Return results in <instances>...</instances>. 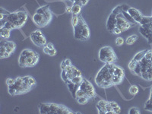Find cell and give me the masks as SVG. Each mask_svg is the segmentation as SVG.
Wrapping results in <instances>:
<instances>
[{"mask_svg": "<svg viewBox=\"0 0 152 114\" xmlns=\"http://www.w3.org/2000/svg\"><path fill=\"white\" fill-rule=\"evenodd\" d=\"M125 77L123 69L114 64L106 63L97 72L95 82L100 88H108L122 83Z\"/></svg>", "mask_w": 152, "mask_h": 114, "instance_id": "1", "label": "cell"}, {"mask_svg": "<svg viewBox=\"0 0 152 114\" xmlns=\"http://www.w3.org/2000/svg\"><path fill=\"white\" fill-rule=\"evenodd\" d=\"M4 9L1 8L0 12V28H9L10 30L18 29L22 28L28 20V14L25 12L19 11L9 13L7 11L3 12Z\"/></svg>", "mask_w": 152, "mask_h": 114, "instance_id": "2", "label": "cell"}, {"mask_svg": "<svg viewBox=\"0 0 152 114\" xmlns=\"http://www.w3.org/2000/svg\"><path fill=\"white\" fill-rule=\"evenodd\" d=\"M37 85V81L32 76L27 75L24 77H17L15 82L8 86L9 94L12 96L21 95L31 91Z\"/></svg>", "mask_w": 152, "mask_h": 114, "instance_id": "3", "label": "cell"}, {"mask_svg": "<svg viewBox=\"0 0 152 114\" xmlns=\"http://www.w3.org/2000/svg\"><path fill=\"white\" fill-rule=\"evenodd\" d=\"M40 56L36 51L31 49H24L19 56L18 65L21 68H31L36 66L39 62Z\"/></svg>", "mask_w": 152, "mask_h": 114, "instance_id": "4", "label": "cell"}, {"mask_svg": "<svg viewBox=\"0 0 152 114\" xmlns=\"http://www.w3.org/2000/svg\"><path fill=\"white\" fill-rule=\"evenodd\" d=\"M53 18V13L48 5L40 7L33 16V21L38 28H45Z\"/></svg>", "mask_w": 152, "mask_h": 114, "instance_id": "5", "label": "cell"}, {"mask_svg": "<svg viewBox=\"0 0 152 114\" xmlns=\"http://www.w3.org/2000/svg\"><path fill=\"white\" fill-rule=\"evenodd\" d=\"M133 74L140 76L146 81H152V62L144 56L143 59L138 62Z\"/></svg>", "mask_w": 152, "mask_h": 114, "instance_id": "6", "label": "cell"}, {"mask_svg": "<svg viewBox=\"0 0 152 114\" xmlns=\"http://www.w3.org/2000/svg\"><path fill=\"white\" fill-rule=\"evenodd\" d=\"M73 30L74 37L76 40L86 41L90 38L91 32L89 27L81 15H78V21L75 26L73 27Z\"/></svg>", "mask_w": 152, "mask_h": 114, "instance_id": "7", "label": "cell"}, {"mask_svg": "<svg viewBox=\"0 0 152 114\" xmlns=\"http://www.w3.org/2000/svg\"><path fill=\"white\" fill-rule=\"evenodd\" d=\"M40 113L43 114H72L74 112L70 110L68 107L61 104H53V103H46L41 104L39 106Z\"/></svg>", "mask_w": 152, "mask_h": 114, "instance_id": "8", "label": "cell"}, {"mask_svg": "<svg viewBox=\"0 0 152 114\" xmlns=\"http://www.w3.org/2000/svg\"><path fill=\"white\" fill-rule=\"evenodd\" d=\"M98 58L100 61L104 63H109V64H113L117 60V56L113 49L109 46L102 47L99 50Z\"/></svg>", "mask_w": 152, "mask_h": 114, "instance_id": "9", "label": "cell"}, {"mask_svg": "<svg viewBox=\"0 0 152 114\" xmlns=\"http://www.w3.org/2000/svg\"><path fill=\"white\" fill-rule=\"evenodd\" d=\"M16 49L15 43L12 41L5 40L2 41L0 44V58L5 59L10 56Z\"/></svg>", "mask_w": 152, "mask_h": 114, "instance_id": "10", "label": "cell"}, {"mask_svg": "<svg viewBox=\"0 0 152 114\" xmlns=\"http://www.w3.org/2000/svg\"><path fill=\"white\" fill-rule=\"evenodd\" d=\"M77 75H81V72L73 65L66 66L65 69H62L61 78L65 81V83H67L68 81H71L73 77Z\"/></svg>", "mask_w": 152, "mask_h": 114, "instance_id": "11", "label": "cell"}, {"mask_svg": "<svg viewBox=\"0 0 152 114\" xmlns=\"http://www.w3.org/2000/svg\"><path fill=\"white\" fill-rule=\"evenodd\" d=\"M30 39L35 46L38 47H43L47 43V38L40 30H35L31 34Z\"/></svg>", "mask_w": 152, "mask_h": 114, "instance_id": "12", "label": "cell"}, {"mask_svg": "<svg viewBox=\"0 0 152 114\" xmlns=\"http://www.w3.org/2000/svg\"><path fill=\"white\" fill-rule=\"evenodd\" d=\"M121 7L123 10L126 11V12H127V13H128L132 18V19L135 21L136 24H140L141 21H142V19L144 15L138 10V9H135V8L130 7V6H129V5H121Z\"/></svg>", "mask_w": 152, "mask_h": 114, "instance_id": "13", "label": "cell"}, {"mask_svg": "<svg viewBox=\"0 0 152 114\" xmlns=\"http://www.w3.org/2000/svg\"><path fill=\"white\" fill-rule=\"evenodd\" d=\"M79 88L91 98L96 97V91H95L94 88L90 81L87 79H83V81H81V83L79 85Z\"/></svg>", "mask_w": 152, "mask_h": 114, "instance_id": "14", "label": "cell"}, {"mask_svg": "<svg viewBox=\"0 0 152 114\" xmlns=\"http://www.w3.org/2000/svg\"><path fill=\"white\" fill-rule=\"evenodd\" d=\"M139 32L144 37L147 39L149 43H152V21L140 25Z\"/></svg>", "mask_w": 152, "mask_h": 114, "instance_id": "15", "label": "cell"}, {"mask_svg": "<svg viewBox=\"0 0 152 114\" xmlns=\"http://www.w3.org/2000/svg\"><path fill=\"white\" fill-rule=\"evenodd\" d=\"M106 26H107V31H110V33H113V30L116 28V14H115V12L113 11L111 12V14L110 15L108 18H107Z\"/></svg>", "mask_w": 152, "mask_h": 114, "instance_id": "16", "label": "cell"}, {"mask_svg": "<svg viewBox=\"0 0 152 114\" xmlns=\"http://www.w3.org/2000/svg\"><path fill=\"white\" fill-rule=\"evenodd\" d=\"M11 31L12 30L9 29V28H6L5 27L3 28H0V35H1V37L2 39H8L9 38L11 34Z\"/></svg>", "mask_w": 152, "mask_h": 114, "instance_id": "17", "label": "cell"}, {"mask_svg": "<svg viewBox=\"0 0 152 114\" xmlns=\"http://www.w3.org/2000/svg\"><path fill=\"white\" fill-rule=\"evenodd\" d=\"M81 6L79 4L73 3V5H72V13L73 14V15H80L81 12Z\"/></svg>", "mask_w": 152, "mask_h": 114, "instance_id": "18", "label": "cell"}, {"mask_svg": "<svg viewBox=\"0 0 152 114\" xmlns=\"http://www.w3.org/2000/svg\"><path fill=\"white\" fill-rule=\"evenodd\" d=\"M138 35L132 34L126 39V43L127 44V45H133V44H134V43L138 40Z\"/></svg>", "mask_w": 152, "mask_h": 114, "instance_id": "19", "label": "cell"}, {"mask_svg": "<svg viewBox=\"0 0 152 114\" xmlns=\"http://www.w3.org/2000/svg\"><path fill=\"white\" fill-rule=\"evenodd\" d=\"M129 91L130 94L132 95V96H135L138 93L139 89H138V87L137 85H132L129 89Z\"/></svg>", "mask_w": 152, "mask_h": 114, "instance_id": "20", "label": "cell"}, {"mask_svg": "<svg viewBox=\"0 0 152 114\" xmlns=\"http://www.w3.org/2000/svg\"><path fill=\"white\" fill-rule=\"evenodd\" d=\"M71 65H72V64L71 60H70V59H64V60L62 61V63H61V69H65L66 66H71Z\"/></svg>", "mask_w": 152, "mask_h": 114, "instance_id": "21", "label": "cell"}, {"mask_svg": "<svg viewBox=\"0 0 152 114\" xmlns=\"http://www.w3.org/2000/svg\"><path fill=\"white\" fill-rule=\"evenodd\" d=\"M112 106H113V111L115 112L116 114H119V113L121 112V108L116 103L112 102Z\"/></svg>", "mask_w": 152, "mask_h": 114, "instance_id": "22", "label": "cell"}, {"mask_svg": "<svg viewBox=\"0 0 152 114\" xmlns=\"http://www.w3.org/2000/svg\"><path fill=\"white\" fill-rule=\"evenodd\" d=\"M115 43H116V45L117 47H121V46L123 45V43H124V39L121 37H118L115 40Z\"/></svg>", "mask_w": 152, "mask_h": 114, "instance_id": "23", "label": "cell"}, {"mask_svg": "<svg viewBox=\"0 0 152 114\" xmlns=\"http://www.w3.org/2000/svg\"><path fill=\"white\" fill-rule=\"evenodd\" d=\"M77 102L79 104H81V105H84V104H88V102L89 101V99L88 98H84V97H81V98L77 99Z\"/></svg>", "mask_w": 152, "mask_h": 114, "instance_id": "24", "label": "cell"}, {"mask_svg": "<svg viewBox=\"0 0 152 114\" xmlns=\"http://www.w3.org/2000/svg\"><path fill=\"white\" fill-rule=\"evenodd\" d=\"M129 114H140L141 112L140 110L137 108V107H132L131 109L129 111Z\"/></svg>", "mask_w": 152, "mask_h": 114, "instance_id": "25", "label": "cell"}, {"mask_svg": "<svg viewBox=\"0 0 152 114\" xmlns=\"http://www.w3.org/2000/svg\"><path fill=\"white\" fill-rule=\"evenodd\" d=\"M15 82V79H13V78H8L7 80H6V85H8V86H9V85H12V84L14 83Z\"/></svg>", "mask_w": 152, "mask_h": 114, "instance_id": "26", "label": "cell"}, {"mask_svg": "<svg viewBox=\"0 0 152 114\" xmlns=\"http://www.w3.org/2000/svg\"><path fill=\"white\" fill-rule=\"evenodd\" d=\"M88 1H89V0H81V6H85V5H86L87 4H88Z\"/></svg>", "mask_w": 152, "mask_h": 114, "instance_id": "27", "label": "cell"}, {"mask_svg": "<svg viewBox=\"0 0 152 114\" xmlns=\"http://www.w3.org/2000/svg\"><path fill=\"white\" fill-rule=\"evenodd\" d=\"M66 12H67V13L72 12V6H67L66 9Z\"/></svg>", "mask_w": 152, "mask_h": 114, "instance_id": "28", "label": "cell"}, {"mask_svg": "<svg viewBox=\"0 0 152 114\" xmlns=\"http://www.w3.org/2000/svg\"><path fill=\"white\" fill-rule=\"evenodd\" d=\"M149 101L152 102V88H151V94H150V97L148 99Z\"/></svg>", "mask_w": 152, "mask_h": 114, "instance_id": "29", "label": "cell"}]
</instances>
